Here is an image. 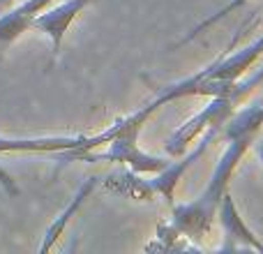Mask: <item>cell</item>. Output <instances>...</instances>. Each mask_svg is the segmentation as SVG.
Wrapping results in <instances>:
<instances>
[{"label": "cell", "instance_id": "cell-11", "mask_svg": "<svg viewBox=\"0 0 263 254\" xmlns=\"http://www.w3.org/2000/svg\"><path fill=\"white\" fill-rule=\"evenodd\" d=\"M180 238H185L180 231H178L176 227H173L171 222H162L157 227V238H155V243H150V245H145V252H173V250H182Z\"/></svg>", "mask_w": 263, "mask_h": 254}, {"label": "cell", "instance_id": "cell-8", "mask_svg": "<svg viewBox=\"0 0 263 254\" xmlns=\"http://www.w3.org/2000/svg\"><path fill=\"white\" fill-rule=\"evenodd\" d=\"M53 0H26L18 7L9 9L7 14L0 16V44H9V42L18 40L23 32L30 28V21L40 12H44Z\"/></svg>", "mask_w": 263, "mask_h": 254}, {"label": "cell", "instance_id": "cell-7", "mask_svg": "<svg viewBox=\"0 0 263 254\" xmlns=\"http://www.w3.org/2000/svg\"><path fill=\"white\" fill-rule=\"evenodd\" d=\"M100 180L102 178H97V176H90V178H86V180L81 183V187L77 190V194L72 196V201H69L67 206H65V210L58 215V217L51 222V227L46 229V233H44V241H42V245H40V252L42 254H46V252H51L55 247V243L60 241V236L65 233V229H67V224L72 222V217L79 213V208H81L83 204H86L88 199H90V194L95 192V187L100 185Z\"/></svg>", "mask_w": 263, "mask_h": 254}, {"label": "cell", "instance_id": "cell-4", "mask_svg": "<svg viewBox=\"0 0 263 254\" xmlns=\"http://www.w3.org/2000/svg\"><path fill=\"white\" fill-rule=\"evenodd\" d=\"M215 217H219V224H222V231H224V245L219 247V252H229V250L233 252V250H240V247H247V250L263 254V243L245 224V220L240 217L231 192H227V194L222 196Z\"/></svg>", "mask_w": 263, "mask_h": 254}, {"label": "cell", "instance_id": "cell-14", "mask_svg": "<svg viewBox=\"0 0 263 254\" xmlns=\"http://www.w3.org/2000/svg\"><path fill=\"white\" fill-rule=\"evenodd\" d=\"M9 3H12V0H0V7H7Z\"/></svg>", "mask_w": 263, "mask_h": 254}, {"label": "cell", "instance_id": "cell-6", "mask_svg": "<svg viewBox=\"0 0 263 254\" xmlns=\"http://www.w3.org/2000/svg\"><path fill=\"white\" fill-rule=\"evenodd\" d=\"M217 136V127H210V130H205V136L201 139V143L196 146V150L192 155H187L185 159H180V162H168L166 167L162 169V171H157V176L150 180V185L155 187V192L157 194H162L164 199H166V204L173 206V201H176V187L178 183H180V178L185 176V171L192 167V164L196 162V159L201 157V155L205 153V148H208V143Z\"/></svg>", "mask_w": 263, "mask_h": 254}, {"label": "cell", "instance_id": "cell-3", "mask_svg": "<svg viewBox=\"0 0 263 254\" xmlns=\"http://www.w3.org/2000/svg\"><path fill=\"white\" fill-rule=\"evenodd\" d=\"M88 136H40V139H3L0 153H63V150H86ZM0 185L9 196H18V185L0 167Z\"/></svg>", "mask_w": 263, "mask_h": 254}, {"label": "cell", "instance_id": "cell-9", "mask_svg": "<svg viewBox=\"0 0 263 254\" xmlns=\"http://www.w3.org/2000/svg\"><path fill=\"white\" fill-rule=\"evenodd\" d=\"M100 183L109 192H114V194L127 196V199H134V201H155V196H157V192L150 185V180H143L136 171L109 173V176Z\"/></svg>", "mask_w": 263, "mask_h": 254}, {"label": "cell", "instance_id": "cell-2", "mask_svg": "<svg viewBox=\"0 0 263 254\" xmlns=\"http://www.w3.org/2000/svg\"><path fill=\"white\" fill-rule=\"evenodd\" d=\"M233 109H236V102H233L231 97H213L208 106H203L199 114L192 116L187 123H182L171 136H168L166 146H164L166 153L176 155V157L178 155H182L187 146H190L196 136L203 134L205 130H210V127H217L219 130V127L231 118Z\"/></svg>", "mask_w": 263, "mask_h": 254}, {"label": "cell", "instance_id": "cell-5", "mask_svg": "<svg viewBox=\"0 0 263 254\" xmlns=\"http://www.w3.org/2000/svg\"><path fill=\"white\" fill-rule=\"evenodd\" d=\"M86 5H90V0H65V3L55 5V7L40 12L30 21L32 30H40L51 37V42H53V56L60 53L69 26L74 23V19L81 14V9L86 7Z\"/></svg>", "mask_w": 263, "mask_h": 254}, {"label": "cell", "instance_id": "cell-10", "mask_svg": "<svg viewBox=\"0 0 263 254\" xmlns=\"http://www.w3.org/2000/svg\"><path fill=\"white\" fill-rule=\"evenodd\" d=\"M247 3H250V0H231V3H229V5H224V7H222V9H219V12L210 14V16H208V19H203V21H201V23H199V26H194V28H192V30H190V32H187V35H185V37H182V40H180V42H176V49H180V46L190 44V42H192V40H194V37H199V35H201V32H205V30H208V28L217 26V23H219V21H222V19H227V16H229V14H231V12H236V9L245 7V5H247Z\"/></svg>", "mask_w": 263, "mask_h": 254}, {"label": "cell", "instance_id": "cell-1", "mask_svg": "<svg viewBox=\"0 0 263 254\" xmlns=\"http://www.w3.org/2000/svg\"><path fill=\"white\" fill-rule=\"evenodd\" d=\"M263 130V104H254L242 109L233 116V120L227 125V148L217 162V169L213 171L208 185L203 187L199 196L192 204L173 206L171 224L190 238L192 243H201L213 229V220L217 213V206L222 196L229 192L231 176L236 173L240 159L254 143V139Z\"/></svg>", "mask_w": 263, "mask_h": 254}, {"label": "cell", "instance_id": "cell-12", "mask_svg": "<svg viewBox=\"0 0 263 254\" xmlns=\"http://www.w3.org/2000/svg\"><path fill=\"white\" fill-rule=\"evenodd\" d=\"M254 148H256V155H259V159L263 162V136H261V139H254Z\"/></svg>", "mask_w": 263, "mask_h": 254}, {"label": "cell", "instance_id": "cell-13", "mask_svg": "<svg viewBox=\"0 0 263 254\" xmlns=\"http://www.w3.org/2000/svg\"><path fill=\"white\" fill-rule=\"evenodd\" d=\"M256 23H263V14H261V16H259V19H256ZM256 23H254V26H256ZM259 40H261V42H263V35H261V37H259Z\"/></svg>", "mask_w": 263, "mask_h": 254}]
</instances>
